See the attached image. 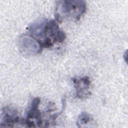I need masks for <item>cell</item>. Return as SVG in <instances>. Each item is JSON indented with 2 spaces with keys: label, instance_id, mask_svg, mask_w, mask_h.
I'll return each mask as SVG.
<instances>
[{
  "label": "cell",
  "instance_id": "obj_2",
  "mask_svg": "<svg viewBox=\"0 0 128 128\" xmlns=\"http://www.w3.org/2000/svg\"><path fill=\"white\" fill-rule=\"evenodd\" d=\"M40 102V98H34L32 101L29 110L27 112L24 120V124L28 127H41L44 124L41 113L38 106Z\"/></svg>",
  "mask_w": 128,
  "mask_h": 128
},
{
  "label": "cell",
  "instance_id": "obj_1",
  "mask_svg": "<svg viewBox=\"0 0 128 128\" xmlns=\"http://www.w3.org/2000/svg\"><path fill=\"white\" fill-rule=\"evenodd\" d=\"M57 2L55 20L58 22L64 20H79L86 10V2L84 0H62Z\"/></svg>",
  "mask_w": 128,
  "mask_h": 128
},
{
  "label": "cell",
  "instance_id": "obj_5",
  "mask_svg": "<svg viewBox=\"0 0 128 128\" xmlns=\"http://www.w3.org/2000/svg\"><path fill=\"white\" fill-rule=\"evenodd\" d=\"M92 120L91 116L86 112H82L79 115L76 124L78 128L84 127Z\"/></svg>",
  "mask_w": 128,
  "mask_h": 128
},
{
  "label": "cell",
  "instance_id": "obj_3",
  "mask_svg": "<svg viewBox=\"0 0 128 128\" xmlns=\"http://www.w3.org/2000/svg\"><path fill=\"white\" fill-rule=\"evenodd\" d=\"M2 116L0 127H14L16 124H24V120L20 118L16 110L12 107L4 108Z\"/></svg>",
  "mask_w": 128,
  "mask_h": 128
},
{
  "label": "cell",
  "instance_id": "obj_4",
  "mask_svg": "<svg viewBox=\"0 0 128 128\" xmlns=\"http://www.w3.org/2000/svg\"><path fill=\"white\" fill-rule=\"evenodd\" d=\"M72 82L76 91V96L80 99H85L90 96L92 93L90 90V80L87 76L73 78Z\"/></svg>",
  "mask_w": 128,
  "mask_h": 128
}]
</instances>
